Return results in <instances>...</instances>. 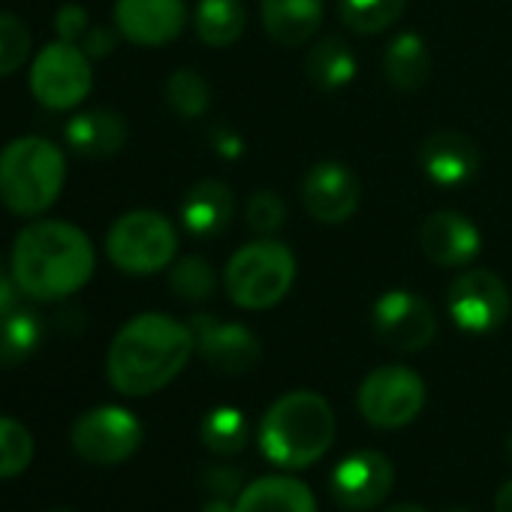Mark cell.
Returning <instances> with one entry per match:
<instances>
[{
  "label": "cell",
  "mask_w": 512,
  "mask_h": 512,
  "mask_svg": "<svg viewBox=\"0 0 512 512\" xmlns=\"http://www.w3.org/2000/svg\"><path fill=\"white\" fill-rule=\"evenodd\" d=\"M97 266V253L76 223L67 220H34L13 244L10 272L22 296L34 302H61L79 293Z\"/></svg>",
  "instance_id": "obj_1"
},
{
  "label": "cell",
  "mask_w": 512,
  "mask_h": 512,
  "mask_svg": "<svg viewBox=\"0 0 512 512\" xmlns=\"http://www.w3.org/2000/svg\"><path fill=\"white\" fill-rule=\"evenodd\" d=\"M196 350L190 323L169 314H139L127 320L109 344L106 374L112 389L130 398L154 395L169 386Z\"/></svg>",
  "instance_id": "obj_2"
},
{
  "label": "cell",
  "mask_w": 512,
  "mask_h": 512,
  "mask_svg": "<svg viewBox=\"0 0 512 512\" xmlns=\"http://www.w3.org/2000/svg\"><path fill=\"white\" fill-rule=\"evenodd\" d=\"M260 452L281 470L317 464L335 443V410L320 392L296 389L281 395L260 419Z\"/></svg>",
  "instance_id": "obj_3"
},
{
  "label": "cell",
  "mask_w": 512,
  "mask_h": 512,
  "mask_svg": "<svg viewBox=\"0 0 512 512\" xmlns=\"http://www.w3.org/2000/svg\"><path fill=\"white\" fill-rule=\"evenodd\" d=\"M67 181L64 151L43 136L13 139L0 151V202L19 217H40Z\"/></svg>",
  "instance_id": "obj_4"
},
{
  "label": "cell",
  "mask_w": 512,
  "mask_h": 512,
  "mask_svg": "<svg viewBox=\"0 0 512 512\" xmlns=\"http://www.w3.org/2000/svg\"><path fill=\"white\" fill-rule=\"evenodd\" d=\"M296 284V253L275 238H260L238 247L223 272V287L232 305L266 311L287 299Z\"/></svg>",
  "instance_id": "obj_5"
},
{
  "label": "cell",
  "mask_w": 512,
  "mask_h": 512,
  "mask_svg": "<svg viewBox=\"0 0 512 512\" xmlns=\"http://www.w3.org/2000/svg\"><path fill=\"white\" fill-rule=\"evenodd\" d=\"M106 253L124 275H154L172 266L178 253V232L160 211H127L106 232Z\"/></svg>",
  "instance_id": "obj_6"
},
{
  "label": "cell",
  "mask_w": 512,
  "mask_h": 512,
  "mask_svg": "<svg viewBox=\"0 0 512 512\" xmlns=\"http://www.w3.org/2000/svg\"><path fill=\"white\" fill-rule=\"evenodd\" d=\"M31 94L40 106L52 112H67L76 109L79 103L88 100L94 88V73H91V58L79 43L55 40L49 43L31 64Z\"/></svg>",
  "instance_id": "obj_7"
},
{
  "label": "cell",
  "mask_w": 512,
  "mask_h": 512,
  "mask_svg": "<svg viewBox=\"0 0 512 512\" xmlns=\"http://www.w3.org/2000/svg\"><path fill=\"white\" fill-rule=\"evenodd\" d=\"M356 404L368 425L398 431L422 413L425 383L407 365H380L362 380Z\"/></svg>",
  "instance_id": "obj_8"
},
{
  "label": "cell",
  "mask_w": 512,
  "mask_h": 512,
  "mask_svg": "<svg viewBox=\"0 0 512 512\" xmlns=\"http://www.w3.org/2000/svg\"><path fill=\"white\" fill-rule=\"evenodd\" d=\"M446 311L461 332L491 335L506 323L512 311V299H509L506 284L494 272L467 269L449 284Z\"/></svg>",
  "instance_id": "obj_9"
},
{
  "label": "cell",
  "mask_w": 512,
  "mask_h": 512,
  "mask_svg": "<svg viewBox=\"0 0 512 512\" xmlns=\"http://www.w3.org/2000/svg\"><path fill=\"white\" fill-rule=\"evenodd\" d=\"M73 449L91 464H121L142 446V422L127 407H94L82 413L70 431Z\"/></svg>",
  "instance_id": "obj_10"
},
{
  "label": "cell",
  "mask_w": 512,
  "mask_h": 512,
  "mask_svg": "<svg viewBox=\"0 0 512 512\" xmlns=\"http://www.w3.org/2000/svg\"><path fill=\"white\" fill-rule=\"evenodd\" d=\"M371 329L389 350L419 353L437 335V314L422 296L410 290H389L371 308Z\"/></svg>",
  "instance_id": "obj_11"
},
{
  "label": "cell",
  "mask_w": 512,
  "mask_h": 512,
  "mask_svg": "<svg viewBox=\"0 0 512 512\" xmlns=\"http://www.w3.org/2000/svg\"><path fill=\"white\" fill-rule=\"evenodd\" d=\"M392 485H395V467L377 449H356L344 455L329 479L335 503L350 512H368L380 506L389 497Z\"/></svg>",
  "instance_id": "obj_12"
},
{
  "label": "cell",
  "mask_w": 512,
  "mask_h": 512,
  "mask_svg": "<svg viewBox=\"0 0 512 512\" xmlns=\"http://www.w3.org/2000/svg\"><path fill=\"white\" fill-rule=\"evenodd\" d=\"M190 329L196 338L199 359L220 374H232V377L247 374L263 359L260 338L241 323H226L217 320L214 314H196L190 320Z\"/></svg>",
  "instance_id": "obj_13"
},
{
  "label": "cell",
  "mask_w": 512,
  "mask_h": 512,
  "mask_svg": "<svg viewBox=\"0 0 512 512\" xmlns=\"http://www.w3.org/2000/svg\"><path fill=\"white\" fill-rule=\"evenodd\" d=\"M359 202H362V181L347 163L323 160L308 169L302 181V205L317 223L341 226L359 211Z\"/></svg>",
  "instance_id": "obj_14"
},
{
  "label": "cell",
  "mask_w": 512,
  "mask_h": 512,
  "mask_svg": "<svg viewBox=\"0 0 512 512\" xmlns=\"http://www.w3.org/2000/svg\"><path fill=\"white\" fill-rule=\"evenodd\" d=\"M419 247L440 269H467L482 250V235L467 214L434 211L422 220Z\"/></svg>",
  "instance_id": "obj_15"
},
{
  "label": "cell",
  "mask_w": 512,
  "mask_h": 512,
  "mask_svg": "<svg viewBox=\"0 0 512 512\" xmlns=\"http://www.w3.org/2000/svg\"><path fill=\"white\" fill-rule=\"evenodd\" d=\"M187 25L184 0H115V28L136 46H166Z\"/></svg>",
  "instance_id": "obj_16"
},
{
  "label": "cell",
  "mask_w": 512,
  "mask_h": 512,
  "mask_svg": "<svg viewBox=\"0 0 512 512\" xmlns=\"http://www.w3.org/2000/svg\"><path fill=\"white\" fill-rule=\"evenodd\" d=\"M419 169L437 187H461L476 178L479 172V148L470 136L455 130H437L419 145Z\"/></svg>",
  "instance_id": "obj_17"
},
{
  "label": "cell",
  "mask_w": 512,
  "mask_h": 512,
  "mask_svg": "<svg viewBox=\"0 0 512 512\" xmlns=\"http://www.w3.org/2000/svg\"><path fill=\"white\" fill-rule=\"evenodd\" d=\"M64 142L79 157H115L127 145V121L112 109H88L67 121Z\"/></svg>",
  "instance_id": "obj_18"
},
{
  "label": "cell",
  "mask_w": 512,
  "mask_h": 512,
  "mask_svg": "<svg viewBox=\"0 0 512 512\" xmlns=\"http://www.w3.org/2000/svg\"><path fill=\"white\" fill-rule=\"evenodd\" d=\"M235 214V196L223 181H196L181 199V223L196 238H217L229 229Z\"/></svg>",
  "instance_id": "obj_19"
},
{
  "label": "cell",
  "mask_w": 512,
  "mask_h": 512,
  "mask_svg": "<svg viewBox=\"0 0 512 512\" xmlns=\"http://www.w3.org/2000/svg\"><path fill=\"white\" fill-rule=\"evenodd\" d=\"M235 512H320L314 491L287 473L260 476L241 488Z\"/></svg>",
  "instance_id": "obj_20"
},
{
  "label": "cell",
  "mask_w": 512,
  "mask_h": 512,
  "mask_svg": "<svg viewBox=\"0 0 512 512\" xmlns=\"http://www.w3.org/2000/svg\"><path fill=\"white\" fill-rule=\"evenodd\" d=\"M260 19L278 46L299 49L323 22V0H260Z\"/></svg>",
  "instance_id": "obj_21"
},
{
  "label": "cell",
  "mask_w": 512,
  "mask_h": 512,
  "mask_svg": "<svg viewBox=\"0 0 512 512\" xmlns=\"http://www.w3.org/2000/svg\"><path fill=\"white\" fill-rule=\"evenodd\" d=\"M383 76L398 91H407V94L419 91L428 82V76H431V49H428V43L419 34H413V31L398 34L386 46Z\"/></svg>",
  "instance_id": "obj_22"
},
{
  "label": "cell",
  "mask_w": 512,
  "mask_h": 512,
  "mask_svg": "<svg viewBox=\"0 0 512 512\" xmlns=\"http://www.w3.org/2000/svg\"><path fill=\"white\" fill-rule=\"evenodd\" d=\"M196 37L211 49H229L247 28V10L241 0H199L193 16Z\"/></svg>",
  "instance_id": "obj_23"
},
{
  "label": "cell",
  "mask_w": 512,
  "mask_h": 512,
  "mask_svg": "<svg viewBox=\"0 0 512 512\" xmlns=\"http://www.w3.org/2000/svg\"><path fill=\"white\" fill-rule=\"evenodd\" d=\"M305 76L320 91H341L356 79V55L341 37H323L305 58Z\"/></svg>",
  "instance_id": "obj_24"
},
{
  "label": "cell",
  "mask_w": 512,
  "mask_h": 512,
  "mask_svg": "<svg viewBox=\"0 0 512 512\" xmlns=\"http://www.w3.org/2000/svg\"><path fill=\"white\" fill-rule=\"evenodd\" d=\"M43 341V323L28 308H13L0 317V368H16L37 353Z\"/></svg>",
  "instance_id": "obj_25"
},
{
  "label": "cell",
  "mask_w": 512,
  "mask_h": 512,
  "mask_svg": "<svg viewBox=\"0 0 512 512\" xmlns=\"http://www.w3.org/2000/svg\"><path fill=\"white\" fill-rule=\"evenodd\" d=\"M247 434H250L247 431V416L238 407H229V404L208 410L202 425H199V440L205 443L208 452H214L220 458L244 452Z\"/></svg>",
  "instance_id": "obj_26"
},
{
  "label": "cell",
  "mask_w": 512,
  "mask_h": 512,
  "mask_svg": "<svg viewBox=\"0 0 512 512\" xmlns=\"http://www.w3.org/2000/svg\"><path fill=\"white\" fill-rule=\"evenodd\" d=\"M407 10V0H338V13L341 22L356 31V34H383L392 25H398V19Z\"/></svg>",
  "instance_id": "obj_27"
},
{
  "label": "cell",
  "mask_w": 512,
  "mask_h": 512,
  "mask_svg": "<svg viewBox=\"0 0 512 512\" xmlns=\"http://www.w3.org/2000/svg\"><path fill=\"white\" fill-rule=\"evenodd\" d=\"M169 290L181 302H208L217 290V275L205 256H181L169 266Z\"/></svg>",
  "instance_id": "obj_28"
},
{
  "label": "cell",
  "mask_w": 512,
  "mask_h": 512,
  "mask_svg": "<svg viewBox=\"0 0 512 512\" xmlns=\"http://www.w3.org/2000/svg\"><path fill=\"white\" fill-rule=\"evenodd\" d=\"M166 103L178 118H199L211 106V88L196 70H175L166 79Z\"/></svg>",
  "instance_id": "obj_29"
},
{
  "label": "cell",
  "mask_w": 512,
  "mask_h": 512,
  "mask_svg": "<svg viewBox=\"0 0 512 512\" xmlns=\"http://www.w3.org/2000/svg\"><path fill=\"white\" fill-rule=\"evenodd\" d=\"M34 458L31 431L10 416H0V479H10L28 470Z\"/></svg>",
  "instance_id": "obj_30"
},
{
  "label": "cell",
  "mask_w": 512,
  "mask_h": 512,
  "mask_svg": "<svg viewBox=\"0 0 512 512\" xmlns=\"http://www.w3.org/2000/svg\"><path fill=\"white\" fill-rule=\"evenodd\" d=\"M31 55V28L10 13H0V79L13 76Z\"/></svg>",
  "instance_id": "obj_31"
},
{
  "label": "cell",
  "mask_w": 512,
  "mask_h": 512,
  "mask_svg": "<svg viewBox=\"0 0 512 512\" xmlns=\"http://www.w3.org/2000/svg\"><path fill=\"white\" fill-rule=\"evenodd\" d=\"M287 220V205L275 190H256L247 199V226L260 235H275Z\"/></svg>",
  "instance_id": "obj_32"
},
{
  "label": "cell",
  "mask_w": 512,
  "mask_h": 512,
  "mask_svg": "<svg viewBox=\"0 0 512 512\" xmlns=\"http://www.w3.org/2000/svg\"><path fill=\"white\" fill-rule=\"evenodd\" d=\"M202 488L211 494V497H229L235 500L244 488V476L238 467H229V464H214V467H205L202 473Z\"/></svg>",
  "instance_id": "obj_33"
},
{
  "label": "cell",
  "mask_w": 512,
  "mask_h": 512,
  "mask_svg": "<svg viewBox=\"0 0 512 512\" xmlns=\"http://www.w3.org/2000/svg\"><path fill=\"white\" fill-rule=\"evenodd\" d=\"M88 28H91V19H88V10L82 4H64L55 13V34H58V40L82 43Z\"/></svg>",
  "instance_id": "obj_34"
},
{
  "label": "cell",
  "mask_w": 512,
  "mask_h": 512,
  "mask_svg": "<svg viewBox=\"0 0 512 512\" xmlns=\"http://www.w3.org/2000/svg\"><path fill=\"white\" fill-rule=\"evenodd\" d=\"M79 46L85 49V55L91 61L109 58L115 52V46H118V28H88V34L82 37Z\"/></svg>",
  "instance_id": "obj_35"
},
{
  "label": "cell",
  "mask_w": 512,
  "mask_h": 512,
  "mask_svg": "<svg viewBox=\"0 0 512 512\" xmlns=\"http://www.w3.org/2000/svg\"><path fill=\"white\" fill-rule=\"evenodd\" d=\"M19 284H16V278H13V272L7 275L4 272V266H0V317L4 314H10L13 308H19Z\"/></svg>",
  "instance_id": "obj_36"
},
{
  "label": "cell",
  "mask_w": 512,
  "mask_h": 512,
  "mask_svg": "<svg viewBox=\"0 0 512 512\" xmlns=\"http://www.w3.org/2000/svg\"><path fill=\"white\" fill-rule=\"evenodd\" d=\"M214 151H217L220 157L235 160V157H241V154H244V142H241L232 130L220 127V130H214Z\"/></svg>",
  "instance_id": "obj_37"
},
{
  "label": "cell",
  "mask_w": 512,
  "mask_h": 512,
  "mask_svg": "<svg viewBox=\"0 0 512 512\" xmlns=\"http://www.w3.org/2000/svg\"><path fill=\"white\" fill-rule=\"evenodd\" d=\"M199 512H235V500H229V497H208Z\"/></svg>",
  "instance_id": "obj_38"
},
{
  "label": "cell",
  "mask_w": 512,
  "mask_h": 512,
  "mask_svg": "<svg viewBox=\"0 0 512 512\" xmlns=\"http://www.w3.org/2000/svg\"><path fill=\"white\" fill-rule=\"evenodd\" d=\"M494 512H512V479L506 485H500V491L494 497Z\"/></svg>",
  "instance_id": "obj_39"
},
{
  "label": "cell",
  "mask_w": 512,
  "mask_h": 512,
  "mask_svg": "<svg viewBox=\"0 0 512 512\" xmlns=\"http://www.w3.org/2000/svg\"><path fill=\"white\" fill-rule=\"evenodd\" d=\"M386 512H428V509H422V506H416V503H395V506H389Z\"/></svg>",
  "instance_id": "obj_40"
},
{
  "label": "cell",
  "mask_w": 512,
  "mask_h": 512,
  "mask_svg": "<svg viewBox=\"0 0 512 512\" xmlns=\"http://www.w3.org/2000/svg\"><path fill=\"white\" fill-rule=\"evenodd\" d=\"M506 455L512 458V431H509V437H506Z\"/></svg>",
  "instance_id": "obj_41"
},
{
  "label": "cell",
  "mask_w": 512,
  "mask_h": 512,
  "mask_svg": "<svg viewBox=\"0 0 512 512\" xmlns=\"http://www.w3.org/2000/svg\"><path fill=\"white\" fill-rule=\"evenodd\" d=\"M449 512H470V509H449Z\"/></svg>",
  "instance_id": "obj_42"
},
{
  "label": "cell",
  "mask_w": 512,
  "mask_h": 512,
  "mask_svg": "<svg viewBox=\"0 0 512 512\" xmlns=\"http://www.w3.org/2000/svg\"><path fill=\"white\" fill-rule=\"evenodd\" d=\"M52 512H70V509H52Z\"/></svg>",
  "instance_id": "obj_43"
}]
</instances>
